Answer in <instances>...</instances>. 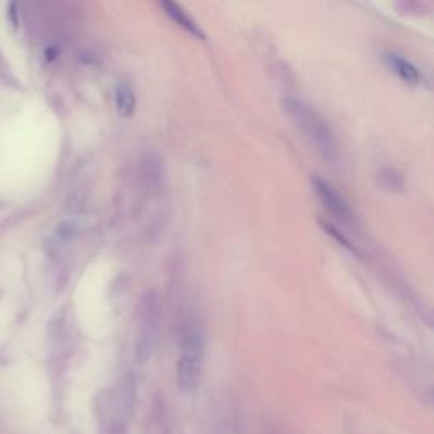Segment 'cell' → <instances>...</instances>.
Listing matches in <instances>:
<instances>
[{"label":"cell","mask_w":434,"mask_h":434,"mask_svg":"<svg viewBox=\"0 0 434 434\" xmlns=\"http://www.w3.org/2000/svg\"><path fill=\"white\" fill-rule=\"evenodd\" d=\"M281 105H284V110L290 117L295 128L300 131V134L307 139V143L315 151L327 156V158L336 155L338 144L333 129L329 128V124L326 123V119L318 110L294 97L284 98Z\"/></svg>","instance_id":"6da1fadb"},{"label":"cell","mask_w":434,"mask_h":434,"mask_svg":"<svg viewBox=\"0 0 434 434\" xmlns=\"http://www.w3.org/2000/svg\"><path fill=\"white\" fill-rule=\"evenodd\" d=\"M136 379L134 375L128 373L124 379H121L112 388L101 395L98 407H101V416L109 417V424L121 422L125 424L131 417L132 409L136 403Z\"/></svg>","instance_id":"7a4b0ae2"},{"label":"cell","mask_w":434,"mask_h":434,"mask_svg":"<svg viewBox=\"0 0 434 434\" xmlns=\"http://www.w3.org/2000/svg\"><path fill=\"white\" fill-rule=\"evenodd\" d=\"M139 329L136 341V356L141 363L151 356L159 329V299L155 290H148L139 302Z\"/></svg>","instance_id":"3957f363"},{"label":"cell","mask_w":434,"mask_h":434,"mask_svg":"<svg viewBox=\"0 0 434 434\" xmlns=\"http://www.w3.org/2000/svg\"><path fill=\"white\" fill-rule=\"evenodd\" d=\"M202 373V336L190 334L177 363V383L182 390H193Z\"/></svg>","instance_id":"277c9868"},{"label":"cell","mask_w":434,"mask_h":434,"mask_svg":"<svg viewBox=\"0 0 434 434\" xmlns=\"http://www.w3.org/2000/svg\"><path fill=\"white\" fill-rule=\"evenodd\" d=\"M312 186H314L315 197H318L319 202L322 204V207H324L331 216L338 217V219L341 220H351L353 212L348 200H346L345 197L329 184V182L315 177L314 180H312Z\"/></svg>","instance_id":"5b68a950"},{"label":"cell","mask_w":434,"mask_h":434,"mask_svg":"<svg viewBox=\"0 0 434 434\" xmlns=\"http://www.w3.org/2000/svg\"><path fill=\"white\" fill-rule=\"evenodd\" d=\"M162 9L165 10L166 16H168L171 21L175 22L177 26H180L182 29L186 33L193 34V36L200 37V40H205V34L202 33V29L199 28V24H197L196 21H193L192 17L189 16V14L185 12L184 9H182L178 3H173V2H162Z\"/></svg>","instance_id":"8992f818"},{"label":"cell","mask_w":434,"mask_h":434,"mask_svg":"<svg viewBox=\"0 0 434 434\" xmlns=\"http://www.w3.org/2000/svg\"><path fill=\"white\" fill-rule=\"evenodd\" d=\"M385 62H387V67L406 83L416 85V83H419V80H421V75H419L417 68L414 67L410 62H407L406 58H402V56L395 55V53H387Z\"/></svg>","instance_id":"52a82bcc"},{"label":"cell","mask_w":434,"mask_h":434,"mask_svg":"<svg viewBox=\"0 0 434 434\" xmlns=\"http://www.w3.org/2000/svg\"><path fill=\"white\" fill-rule=\"evenodd\" d=\"M116 107L121 116H132L136 109V95L132 92L131 85L125 82H119L116 87Z\"/></svg>","instance_id":"ba28073f"},{"label":"cell","mask_w":434,"mask_h":434,"mask_svg":"<svg viewBox=\"0 0 434 434\" xmlns=\"http://www.w3.org/2000/svg\"><path fill=\"white\" fill-rule=\"evenodd\" d=\"M319 223H321V226H322V229L326 231V233H329L331 236H334V239H336V241H340L341 245H345V246H348L349 250H353L351 248V245H349L348 243V239L345 238V236H342L341 233H338L336 231V227L334 226H331V223H326V220H322V219H319Z\"/></svg>","instance_id":"9c48e42d"}]
</instances>
